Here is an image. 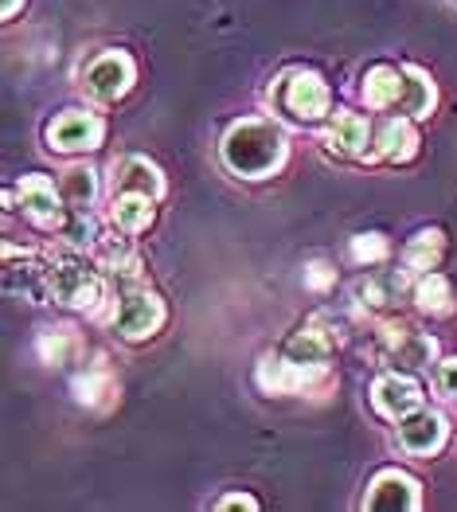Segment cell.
<instances>
[{
  "label": "cell",
  "instance_id": "ffe728a7",
  "mask_svg": "<svg viewBox=\"0 0 457 512\" xmlns=\"http://www.w3.org/2000/svg\"><path fill=\"white\" fill-rule=\"evenodd\" d=\"M63 196H67L71 204H79V208H90L94 196H98V180H94V172L90 169L67 172V176H63Z\"/></svg>",
  "mask_w": 457,
  "mask_h": 512
},
{
  "label": "cell",
  "instance_id": "ba28073f",
  "mask_svg": "<svg viewBox=\"0 0 457 512\" xmlns=\"http://www.w3.org/2000/svg\"><path fill=\"white\" fill-rule=\"evenodd\" d=\"M372 403L379 415H387V419H407L411 411H418V403H422V391H418L415 380H407V376H383V380H375L372 387Z\"/></svg>",
  "mask_w": 457,
  "mask_h": 512
},
{
  "label": "cell",
  "instance_id": "83f0119b",
  "mask_svg": "<svg viewBox=\"0 0 457 512\" xmlns=\"http://www.w3.org/2000/svg\"><path fill=\"white\" fill-rule=\"evenodd\" d=\"M16 8H20V0H0V16H4V20L16 16Z\"/></svg>",
  "mask_w": 457,
  "mask_h": 512
},
{
  "label": "cell",
  "instance_id": "d4e9b609",
  "mask_svg": "<svg viewBox=\"0 0 457 512\" xmlns=\"http://www.w3.org/2000/svg\"><path fill=\"white\" fill-rule=\"evenodd\" d=\"M438 384H442V391H446L450 399H457V356L442 364V372H438Z\"/></svg>",
  "mask_w": 457,
  "mask_h": 512
},
{
  "label": "cell",
  "instance_id": "7a4b0ae2",
  "mask_svg": "<svg viewBox=\"0 0 457 512\" xmlns=\"http://www.w3.org/2000/svg\"><path fill=\"white\" fill-rule=\"evenodd\" d=\"M161 321H165V305H161L157 294H149V290H137V294L122 298L118 313H114V329H118V337H125V341L153 337L161 329Z\"/></svg>",
  "mask_w": 457,
  "mask_h": 512
},
{
  "label": "cell",
  "instance_id": "4316f807",
  "mask_svg": "<svg viewBox=\"0 0 457 512\" xmlns=\"http://www.w3.org/2000/svg\"><path fill=\"white\" fill-rule=\"evenodd\" d=\"M329 282H333L329 266H321V262H317V266H309V286H317V290H321V286H329Z\"/></svg>",
  "mask_w": 457,
  "mask_h": 512
},
{
  "label": "cell",
  "instance_id": "d6986e66",
  "mask_svg": "<svg viewBox=\"0 0 457 512\" xmlns=\"http://www.w3.org/2000/svg\"><path fill=\"white\" fill-rule=\"evenodd\" d=\"M438 258H442V235L438 231H418L415 239H411V247H407V266L434 270Z\"/></svg>",
  "mask_w": 457,
  "mask_h": 512
},
{
  "label": "cell",
  "instance_id": "44dd1931",
  "mask_svg": "<svg viewBox=\"0 0 457 512\" xmlns=\"http://www.w3.org/2000/svg\"><path fill=\"white\" fill-rule=\"evenodd\" d=\"M325 352H329V344L321 341L317 333H301L290 344V356L297 364H325Z\"/></svg>",
  "mask_w": 457,
  "mask_h": 512
},
{
  "label": "cell",
  "instance_id": "9a60e30c",
  "mask_svg": "<svg viewBox=\"0 0 457 512\" xmlns=\"http://www.w3.org/2000/svg\"><path fill=\"white\" fill-rule=\"evenodd\" d=\"M430 106H434V86L426 83V75L418 67H403V94H399V106L395 110L422 118Z\"/></svg>",
  "mask_w": 457,
  "mask_h": 512
},
{
  "label": "cell",
  "instance_id": "484cf974",
  "mask_svg": "<svg viewBox=\"0 0 457 512\" xmlns=\"http://www.w3.org/2000/svg\"><path fill=\"white\" fill-rule=\"evenodd\" d=\"M219 509H258V501L247 497V493H235V497H223Z\"/></svg>",
  "mask_w": 457,
  "mask_h": 512
},
{
  "label": "cell",
  "instance_id": "9c48e42d",
  "mask_svg": "<svg viewBox=\"0 0 457 512\" xmlns=\"http://www.w3.org/2000/svg\"><path fill=\"white\" fill-rule=\"evenodd\" d=\"M399 438L411 454H434L446 442V419L434 411H411L407 419H399Z\"/></svg>",
  "mask_w": 457,
  "mask_h": 512
},
{
  "label": "cell",
  "instance_id": "4fadbf2b",
  "mask_svg": "<svg viewBox=\"0 0 457 512\" xmlns=\"http://www.w3.org/2000/svg\"><path fill=\"white\" fill-rule=\"evenodd\" d=\"M403 94V67H372L364 79V102L375 110H395Z\"/></svg>",
  "mask_w": 457,
  "mask_h": 512
},
{
  "label": "cell",
  "instance_id": "30bf717a",
  "mask_svg": "<svg viewBox=\"0 0 457 512\" xmlns=\"http://www.w3.org/2000/svg\"><path fill=\"white\" fill-rule=\"evenodd\" d=\"M118 192H145L157 200L165 192V180H161L157 165H149L145 157H125L114 165V196Z\"/></svg>",
  "mask_w": 457,
  "mask_h": 512
},
{
  "label": "cell",
  "instance_id": "2e32d148",
  "mask_svg": "<svg viewBox=\"0 0 457 512\" xmlns=\"http://www.w3.org/2000/svg\"><path fill=\"white\" fill-rule=\"evenodd\" d=\"M415 301H418V309H422V313L446 317V313L454 309V290H450V282H446L442 274H426V278L418 282Z\"/></svg>",
  "mask_w": 457,
  "mask_h": 512
},
{
  "label": "cell",
  "instance_id": "cb8c5ba5",
  "mask_svg": "<svg viewBox=\"0 0 457 512\" xmlns=\"http://www.w3.org/2000/svg\"><path fill=\"white\" fill-rule=\"evenodd\" d=\"M98 391H114L106 372H94L90 380H79V399H83V403H98Z\"/></svg>",
  "mask_w": 457,
  "mask_h": 512
},
{
  "label": "cell",
  "instance_id": "603a6c76",
  "mask_svg": "<svg viewBox=\"0 0 457 512\" xmlns=\"http://www.w3.org/2000/svg\"><path fill=\"white\" fill-rule=\"evenodd\" d=\"M71 348H75L71 333H55V337H43L40 341V352L47 360H55V364H67V352H71Z\"/></svg>",
  "mask_w": 457,
  "mask_h": 512
},
{
  "label": "cell",
  "instance_id": "52a82bcc",
  "mask_svg": "<svg viewBox=\"0 0 457 512\" xmlns=\"http://www.w3.org/2000/svg\"><path fill=\"white\" fill-rule=\"evenodd\" d=\"M51 290L71 309H94L102 301V278L94 270H86V266H63V270H55Z\"/></svg>",
  "mask_w": 457,
  "mask_h": 512
},
{
  "label": "cell",
  "instance_id": "e0dca14e",
  "mask_svg": "<svg viewBox=\"0 0 457 512\" xmlns=\"http://www.w3.org/2000/svg\"><path fill=\"white\" fill-rule=\"evenodd\" d=\"M415 129L411 122H387V126L379 129V153L387 157V161H411L415 157Z\"/></svg>",
  "mask_w": 457,
  "mask_h": 512
},
{
  "label": "cell",
  "instance_id": "5bb4252c",
  "mask_svg": "<svg viewBox=\"0 0 457 512\" xmlns=\"http://www.w3.org/2000/svg\"><path fill=\"white\" fill-rule=\"evenodd\" d=\"M114 223L122 231H129V235L145 231L153 223V196H145V192H118L114 196Z\"/></svg>",
  "mask_w": 457,
  "mask_h": 512
},
{
  "label": "cell",
  "instance_id": "7402d4cb",
  "mask_svg": "<svg viewBox=\"0 0 457 512\" xmlns=\"http://www.w3.org/2000/svg\"><path fill=\"white\" fill-rule=\"evenodd\" d=\"M352 255H356V262H375V258L387 255V243H383V235H356Z\"/></svg>",
  "mask_w": 457,
  "mask_h": 512
},
{
  "label": "cell",
  "instance_id": "277c9868",
  "mask_svg": "<svg viewBox=\"0 0 457 512\" xmlns=\"http://www.w3.org/2000/svg\"><path fill=\"white\" fill-rule=\"evenodd\" d=\"M129 83H133V59L122 55V51H106V55H98L86 67V90L94 98H102V102L122 98L125 90H129Z\"/></svg>",
  "mask_w": 457,
  "mask_h": 512
},
{
  "label": "cell",
  "instance_id": "7c38bea8",
  "mask_svg": "<svg viewBox=\"0 0 457 512\" xmlns=\"http://www.w3.org/2000/svg\"><path fill=\"white\" fill-rule=\"evenodd\" d=\"M317 376H321V364H297L293 356L290 360H266L258 368V384L266 391H297V387H305Z\"/></svg>",
  "mask_w": 457,
  "mask_h": 512
},
{
  "label": "cell",
  "instance_id": "8fae6325",
  "mask_svg": "<svg viewBox=\"0 0 457 512\" xmlns=\"http://www.w3.org/2000/svg\"><path fill=\"white\" fill-rule=\"evenodd\" d=\"M20 208L32 215L40 227L59 223V196L47 176H24L20 180Z\"/></svg>",
  "mask_w": 457,
  "mask_h": 512
},
{
  "label": "cell",
  "instance_id": "3957f363",
  "mask_svg": "<svg viewBox=\"0 0 457 512\" xmlns=\"http://www.w3.org/2000/svg\"><path fill=\"white\" fill-rule=\"evenodd\" d=\"M282 102H286V110H290L293 118L317 122L329 110V86L313 71H293L286 86H282Z\"/></svg>",
  "mask_w": 457,
  "mask_h": 512
},
{
  "label": "cell",
  "instance_id": "6da1fadb",
  "mask_svg": "<svg viewBox=\"0 0 457 512\" xmlns=\"http://www.w3.org/2000/svg\"><path fill=\"white\" fill-rule=\"evenodd\" d=\"M219 157H223V165L235 172V176L262 180V176H270V172L282 165V157H286V133L274 126V122L250 118V122H239V126L227 129Z\"/></svg>",
  "mask_w": 457,
  "mask_h": 512
},
{
  "label": "cell",
  "instance_id": "5b68a950",
  "mask_svg": "<svg viewBox=\"0 0 457 512\" xmlns=\"http://www.w3.org/2000/svg\"><path fill=\"white\" fill-rule=\"evenodd\" d=\"M47 141L59 153H83V149H94L102 141V122L94 114H86V110H67L63 118L51 122Z\"/></svg>",
  "mask_w": 457,
  "mask_h": 512
},
{
  "label": "cell",
  "instance_id": "ac0fdd59",
  "mask_svg": "<svg viewBox=\"0 0 457 512\" xmlns=\"http://www.w3.org/2000/svg\"><path fill=\"white\" fill-rule=\"evenodd\" d=\"M329 145L340 153H360L368 145V122L360 114H336L333 129H329Z\"/></svg>",
  "mask_w": 457,
  "mask_h": 512
},
{
  "label": "cell",
  "instance_id": "8992f818",
  "mask_svg": "<svg viewBox=\"0 0 457 512\" xmlns=\"http://www.w3.org/2000/svg\"><path fill=\"white\" fill-rule=\"evenodd\" d=\"M364 505H368V509H387V512H399V509L415 512L418 505H422V497H418V481L399 470L379 473V477L372 481V489H368V497H364Z\"/></svg>",
  "mask_w": 457,
  "mask_h": 512
}]
</instances>
